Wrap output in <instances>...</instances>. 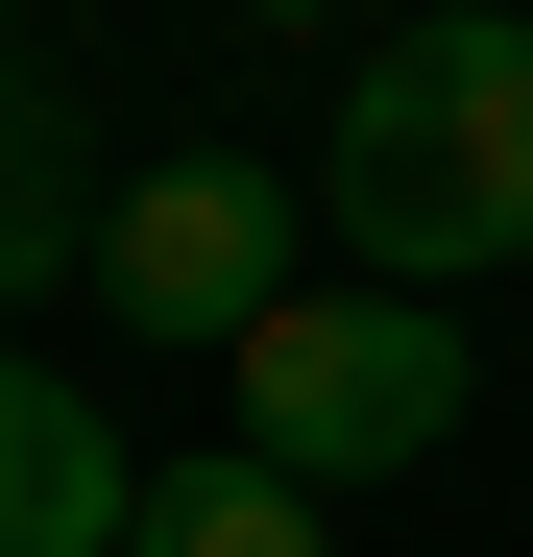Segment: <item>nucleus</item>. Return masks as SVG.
I'll use <instances>...</instances> for the list:
<instances>
[{
	"label": "nucleus",
	"mask_w": 533,
	"mask_h": 557,
	"mask_svg": "<svg viewBox=\"0 0 533 557\" xmlns=\"http://www.w3.org/2000/svg\"><path fill=\"white\" fill-rule=\"evenodd\" d=\"M315 195H339V243H364L388 292L533 267V0H412V25L339 73Z\"/></svg>",
	"instance_id": "1"
},
{
	"label": "nucleus",
	"mask_w": 533,
	"mask_h": 557,
	"mask_svg": "<svg viewBox=\"0 0 533 557\" xmlns=\"http://www.w3.org/2000/svg\"><path fill=\"white\" fill-rule=\"evenodd\" d=\"M219 388H243V460H292V485H412V460L485 412V339L436 292H388V267H364V292L292 267V292L219 339Z\"/></svg>",
	"instance_id": "2"
},
{
	"label": "nucleus",
	"mask_w": 533,
	"mask_h": 557,
	"mask_svg": "<svg viewBox=\"0 0 533 557\" xmlns=\"http://www.w3.org/2000/svg\"><path fill=\"white\" fill-rule=\"evenodd\" d=\"M292 243H315V170H266V146H146L122 195H98V315L243 339L266 292H292Z\"/></svg>",
	"instance_id": "3"
},
{
	"label": "nucleus",
	"mask_w": 533,
	"mask_h": 557,
	"mask_svg": "<svg viewBox=\"0 0 533 557\" xmlns=\"http://www.w3.org/2000/svg\"><path fill=\"white\" fill-rule=\"evenodd\" d=\"M146 533V460L73 363H0V557H122Z\"/></svg>",
	"instance_id": "4"
},
{
	"label": "nucleus",
	"mask_w": 533,
	"mask_h": 557,
	"mask_svg": "<svg viewBox=\"0 0 533 557\" xmlns=\"http://www.w3.org/2000/svg\"><path fill=\"white\" fill-rule=\"evenodd\" d=\"M98 195H122V170H98V122H73L49 73L0 49V292H98Z\"/></svg>",
	"instance_id": "5"
},
{
	"label": "nucleus",
	"mask_w": 533,
	"mask_h": 557,
	"mask_svg": "<svg viewBox=\"0 0 533 557\" xmlns=\"http://www.w3.org/2000/svg\"><path fill=\"white\" fill-rule=\"evenodd\" d=\"M122 557H339V485H292V460H170Z\"/></svg>",
	"instance_id": "6"
},
{
	"label": "nucleus",
	"mask_w": 533,
	"mask_h": 557,
	"mask_svg": "<svg viewBox=\"0 0 533 557\" xmlns=\"http://www.w3.org/2000/svg\"><path fill=\"white\" fill-rule=\"evenodd\" d=\"M243 25H339V0H243Z\"/></svg>",
	"instance_id": "7"
},
{
	"label": "nucleus",
	"mask_w": 533,
	"mask_h": 557,
	"mask_svg": "<svg viewBox=\"0 0 533 557\" xmlns=\"http://www.w3.org/2000/svg\"><path fill=\"white\" fill-rule=\"evenodd\" d=\"M0 25H25V0H0Z\"/></svg>",
	"instance_id": "8"
}]
</instances>
